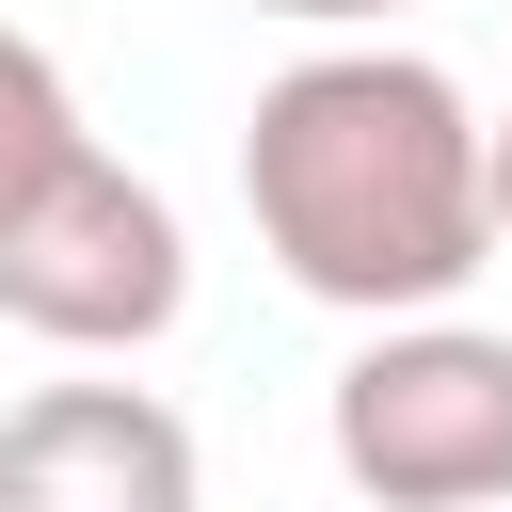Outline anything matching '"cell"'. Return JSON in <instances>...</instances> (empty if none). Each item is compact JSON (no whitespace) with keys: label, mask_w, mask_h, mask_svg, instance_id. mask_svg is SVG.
Wrapping results in <instances>:
<instances>
[{"label":"cell","mask_w":512,"mask_h":512,"mask_svg":"<svg viewBox=\"0 0 512 512\" xmlns=\"http://www.w3.org/2000/svg\"><path fill=\"white\" fill-rule=\"evenodd\" d=\"M240 208L256 256L336 320H448L496 272V128L432 48L320 32L240 112Z\"/></svg>","instance_id":"obj_1"},{"label":"cell","mask_w":512,"mask_h":512,"mask_svg":"<svg viewBox=\"0 0 512 512\" xmlns=\"http://www.w3.org/2000/svg\"><path fill=\"white\" fill-rule=\"evenodd\" d=\"M0 320L48 352H160L192 320V224L160 176H128L96 128L32 144L0 176Z\"/></svg>","instance_id":"obj_2"},{"label":"cell","mask_w":512,"mask_h":512,"mask_svg":"<svg viewBox=\"0 0 512 512\" xmlns=\"http://www.w3.org/2000/svg\"><path fill=\"white\" fill-rule=\"evenodd\" d=\"M320 432H336V480L368 512H512V336L368 320Z\"/></svg>","instance_id":"obj_3"},{"label":"cell","mask_w":512,"mask_h":512,"mask_svg":"<svg viewBox=\"0 0 512 512\" xmlns=\"http://www.w3.org/2000/svg\"><path fill=\"white\" fill-rule=\"evenodd\" d=\"M192 416L160 384H32L0 416V512H192Z\"/></svg>","instance_id":"obj_4"},{"label":"cell","mask_w":512,"mask_h":512,"mask_svg":"<svg viewBox=\"0 0 512 512\" xmlns=\"http://www.w3.org/2000/svg\"><path fill=\"white\" fill-rule=\"evenodd\" d=\"M80 128V96H64V64L32 48V32H0V176L32 160V144H64Z\"/></svg>","instance_id":"obj_5"},{"label":"cell","mask_w":512,"mask_h":512,"mask_svg":"<svg viewBox=\"0 0 512 512\" xmlns=\"http://www.w3.org/2000/svg\"><path fill=\"white\" fill-rule=\"evenodd\" d=\"M240 16H288V32H384V16H416V0H240Z\"/></svg>","instance_id":"obj_6"},{"label":"cell","mask_w":512,"mask_h":512,"mask_svg":"<svg viewBox=\"0 0 512 512\" xmlns=\"http://www.w3.org/2000/svg\"><path fill=\"white\" fill-rule=\"evenodd\" d=\"M496 256H512V128H496Z\"/></svg>","instance_id":"obj_7"}]
</instances>
